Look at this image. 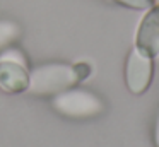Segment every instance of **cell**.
Segmentation results:
<instances>
[{
    "instance_id": "3957f363",
    "label": "cell",
    "mask_w": 159,
    "mask_h": 147,
    "mask_svg": "<svg viewBox=\"0 0 159 147\" xmlns=\"http://www.w3.org/2000/svg\"><path fill=\"white\" fill-rule=\"evenodd\" d=\"M152 79V60L149 55L142 53L140 50H132L127 58L125 67V80L134 94H140L149 87Z\"/></svg>"
},
{
    "instance_id": "7a4b0ae2",
    "label": "cell",
    "mask_w": 159,
    "mask_h": 147,
    "mask_svg": "<svg viewBox=\"0 0 159 147\" xmlns=\"http://www.w3.org/2000/svg\"><path fill=\"white\" fill-rule=\"evenodd\" d=\"M52 106L55 111L69 118H91L104 109L103 101L94 92L74 87L53 96Z\"/></svg>"
},
{
    "instance_id": "5b68a950",
    "label": "cell",
    "mask_w": 159,
    "mask_h": 147,
    "mask_svg": "<svg viewBox=\"0 0 159 147\" xmlns=\"http://www.w3.org/2000/svg\"><path fill=\"white\" fill-rule=\"evenodd\" d=\"M29 85L28 67L16 62H0V87L7 92H22Z\"/></svg>"
},
{
    "instance_id": "6da1fadb",
    "label": "cell",
    "mask_w": 159,
    "mask_h": 147,
    "mask_svg": "<svg viewBox=\"0 0 159 147\" xmlns=\"http://www.w3.org/2000/svg\"><path fill=\"white\" fill-rule=\"evenodd\" d=\"M79 80V72L74 65L46 63L29 72V85L26 91L36 96H55L74 87Z\"/></svg>"
},
{
    "instance_id": "30bf717a",
    "label": "cell",
    "mask_w": 159,
    "mask_h": 147,
    "mask_svg": "<svg viewBox=\"0 0 159 147\" xmlns=\"http://www.w3.org/2000/svg\"><path fill=\"white\" fill-rule=\"evenodd\" d=\"M152 2L156 3V7H159V0H152Z\"/></svg>"
},
{
    "instance_id": "ba28073f",
    "label": "cell",
    "mask_w": 159,
    "mask_h": 147,
    "mask_svg": "<svg viewBox=\"0 0 159 147\" xmlns=\"http://www.w3.org/2000/svg\"><path fill=\"white\" fill-rule=\"evenodd\" d=\"M116 2L132 7V9H151L152 5V0H116Z\"/></svg>"
},
{
    "instance_id": "277c9868",
    "label": "cell",
    "mask_w": 159,
    "mask_h": 147,
    "mask_svg": "<svg viewBox=\"0 0 159 147\" xmlns=\"http://www.w3.org/2000/svg\"><path fill=\"white\" fill-rule=\"evenodd\" d=\"M135 48L149 57L159 55V7L151 9L137 29Z\"/></svg>"
},
{
    "instance_id": "8992f818",
    "label": "cell",
    "mask_w": 159,
    "mask_h": 147,
    "mask_svg": "<svg viewBox=\"0 0 159 147\" xmlns=\"http://www.w3.org/2000/svg\"><path fill=\"white\" fill-rule=\"evenodd\" d=\"M21 36V26L16 21L0 19V51L9 48Z\"/></svg>"
},
{
    "instance_id": "9c48e42d",
    "label": "cell",
    "mask_w": 159,
    "mask_h": 147,
    "mask_svg": "<svg viewBox=\"0 0 159 147\" xmlns=\"http://www.w3.org/2000/svg\"><path fill=\"white\" fill-rule=\"evenodd\" d=\"M154 144H156V147H159V116H157V122H156V130H154Z\"/></svg>"
},
{
    "instance_id": "52a82bcc",
    "label": "cell",
    "mask_w": 159,
    "mask_h": 147,
    "mask_svg": "<svg viewBox=\"0 0 159 147\" xmlns=\"http://www.w3.org/2000/svg\"><path fill=\"white\" fill-rule=\"evenodd\" d=\"M0 62H16V63H21L24 67H28V62H26V57L17 50V48H5L0 53Z\"/></svg>"
}]
</instances>
